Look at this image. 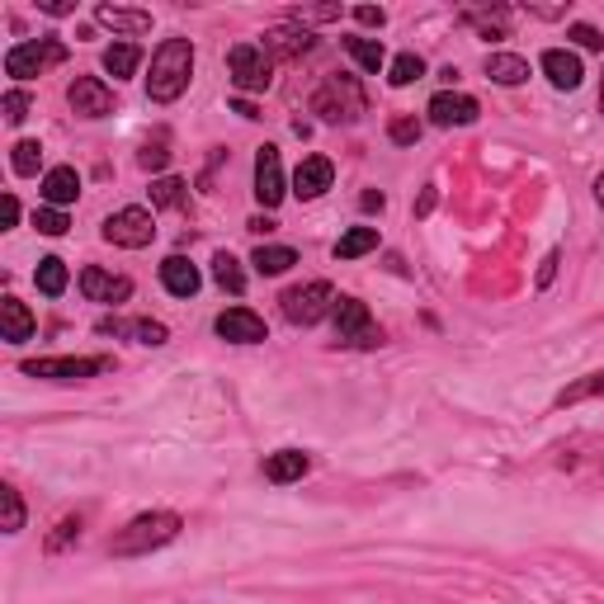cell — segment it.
Instances as JSON below:
<instances>
[{
	"label": "cell",
	"mask_w": 604,
	"mask_h": 604,
	"mask_svg": "<svg viewBox=\"0 0 604 604\" xmlns=\"http://www.w3.org/2000/svg\"><path fill=\"white\" fill-rule=\"evenodd\" d=\"M189 76H194V43H189V38H166L161 48L151 52L147 95L156 104L180 100V95L189 90Z\"/></svg>",
	"instance_id": "1"
},
{
	"label": "cell",
	"mask_w": 604,
	"mask_h": 604,
	"mask_svg": "<svg viewBox=\"0 0 604 604\" xmlns=\"http://www.w3.org/2000/svg\"><path fill=\"white\" fill-rule=\"evenodd\" d=\"M180 538V515L175 510H151V515H137L133 524H123L114 538H109V553L114 557H142L156 553Z\"/></svg>",
	"instance_id": "2"
},
{
	"label": "cell",
	"mask_w": 604,
	"mask_h": 604,
	"mask_svg": "<svg viewBox=\"0 0 604 604\" xmlns=\"http://www.w3.org/2000/svg\"><path fill=\"white\" fill-rule=\"evenodd\" d=\"M364 109H369V100H364V90H359L354 76H331L312 95V114H321L326 123H354Z\"/></svg>",
	"instance_id": "3"
},
{
	"label": "cell",
	"mask_w": 604,
	"mask_h": 604,
	"mask_svg": "<svg viewBox=\"0 0 604 604\" xmlns=\"http://www.w3.org/2000/svg\"><path fill=\"white\" fill-rule=\"evenodd\" d=\"M279 302H284V317L293 326H317L321 317L336 312V288L326 284V279H312V284H302V288H288Z\"/></svg>",
	"instance_id": "4"
},
{
	"label": "cell",
	"mask_w": 604,
	"mask_h": 604,
	"mask_svg": "<svg viewBox=\"0 0 604 604\" xmlns=\"http://www.w3.org/2000/svg\"><path fill=\"white\" fill-rule=\"evenodd\" d=\"M57 62H67V43H57V38L15 43V48L5 52V76H15V81H29V76L57 67Z\"/></svg>",
	"instance_id": "5"
},
{
	"label": "cell",
	"mask_w": 604,
	"mask_h": 604,
	"mask_svg": "<svg viewBox=\"0 0 604 604\" xmlns=\"http://www.w3.org/2000/svg\"><path fill=\"white\" fill-rule=\"evenodd\" d=\"M227 71H232V85H236V90L255 95V90H269L274 62H269V52L260 48V43H236V48L227 52Z\"/></svg>",
	"instance_id": "6"
},
{
	"label": "cell",
	"mask_w": 604,
	"mask_h": 604,
	"mask_svg": "<svg viewBox=\"0 0 604 604\" xmlns=\"http://www.w3.org/2000/svg\"><path fill=\"white\" fill-rule=\"evenodd\" d=\"M151 236H156V222H151L147 208H118L114 218H104V241L109 246H123V251H142L151 246Z\"/></svg>",
	"instance_id": "7"
},
{
	"label": "cell",
	"mask_w": 604,
	"mask_h": 604,
	"mask_svg": "<svg viewBox=\"0 0 604 604\" xmlns=\"http://www.w3.org/2000/svg\"><path fill=\"white\" fill-rule=\"evenodd\" d=\"M109 369V359H76V354H57V359H24L29 378H48V383H85L95 373Z\"/></svg>",
	"instance_id": "8"
},
{
	"label": "cell",
	"mask_w": 604,
	"mask_h": 604,
	"mask_svg": "<svg viewBox=\"0 0 604 604\" xmlns=\"http://www.w3.org/2000/svg\"><path fill=\"white\" fill-rule=\"evenodd\" d=\"M288 194L284 185V161H279V147H260L255 151V199L265 203V208H279Z\"/></svg>",
	"instance_id": "9"
},
{
	"label": "cell",
	"mask_w": 604,
	"mask_h": 604,
	"mask_svg": "<svg viewBox=\"0 0 604 604\" xmlns=\"http://www.w3.org/2000/svg\"><path fill=\"white\" fill-rule=\"evenodd\" d=\"M336 336L345 340V345H378V331H373V317L369 307L359 298H336Z\"/></svg>",
	"instance_id": "10"
},
{
	"label": "cell",
	"mask_w": 604,
	"mask_h": 604,
	"mask_svg": "<svg viewBox=\"0 0 604 604\" xmlns=\"http://www.w3.org/2000/svg\"><path fill=\"white\" fill-rule=\"evenodd\" d=\"M67 100H71V109H76L81 118L114 114V90H109L100 76H76V81L67 85Z\"/></svg>",
	"instance_id": "11"
},
{
	"label": "cell",
	"mask_w": 604,
	"mask_h": 604,
	"mask_svg": "<svg viewBox=\"0 0 604 604\" xmlns=\"http://www.w3.org/2000/svg\"><path fill=\"white\" fill-rule=\"evenodd\" d=\"M425 114H430V123H435V128H468V123H477V114H482V109H477V100H472V95H463V90H439Z\"/></svg>",
	"instance_id": "12"
},
{
	"label": "cell",
	"mask_w": 604,
	"mask_h": 604,
	"mask_svg": "<svg viewBox=\"0 0 604 604\" xmlns=\"http://www.w3.org/2000/svg\"><path fill=\"white\" fill-rule=\"evenodd\" d=\"M81 293L90 302H123V298H133V279H128V274H109V269H100V265H85L81 269Z\"/></svg>",
	"instance_id": "13"
},
{
	"label": "cell",
	"mask_w": 604,
	"mask_h": 604,
	"mask_svg": "<svg viewBox=\"0 0 604 604\" xmlns=\"http://www.w3.org/2000/svg\"><path fill=\"white\" fill-rule=\"evenodd\" d=\"M213 326H218V336L232 340V345H260V340H265V321L255 317L251 307H227Z\"/></svg>",
	"instance_id": "14"
},
{
	"label": "cell",
	"mask_w": 604,
	"mask_h": 604,
	"mask_svg": "<svg viewBox=\"0 0 604 604\" xmlns=\"http://www.w3.org/2000/svg\"><path fill=\"white\" fill-rule=\"evenodd\" d=\"M331 180H336V166H331L326 156H307V161L293 170V194H298V199H321V194L331 189Z\"/></svg>",
	"instance_id": "15"
},
{
	"label": "cell",
	"mask_w": 604,
	"mask_h": 604,
	"mask_svg": "<svg viewBox=\"0 0 604 604\" xmlns=\"http://www.w3.org/2000/svg\"><path fill=\"white\" fill-rule=\"evenodd\" d=\"M538 67H543V76H548L557 90H576V85H581V76H586V71H581V57H576V52H567V48H548Z\"/></svg>",
	"instance_id": "16"
},
{
	"label": "cell",
	"mask_w": 604,
	"mask_h": 604,
	"mask_svg": "<svg viewBox=\"0 0 604 604\" xmlns=\"http://www.w3.org/2000/svg\"><path fill=\"white\" fill-rule=\"evenodd\" d=\"M307 468H312V458L302 449H279L265 458V477L274 482V487H288V482H302L307 477Z\"/></svg>",
	"instance_id": "17"
},
{
	"label": "cell",
	"mask_w": 604,
	"mask_h": 604,
	"mask_svg": "<svg viewBox=\"0 0 604 604\" xmlns=\"http://www.w3.org/2000/svg\"><path fill=\"white\" fill-rule=\"evenodd\" d=\"M161 284H166L175 298H194L203 288V274L189 265L185 255H170V260H161Z\"/></svg>",
	"instance_id": "18"
},
{
	"label": "cell",
	"mask_w": 604,
	"mask_h": 604,
	"mask_svg": "<svg viewBox=\"0 0 604 604\" xmlns=\"http://www.w3.org/2000/svg\"><path fill=\"white\" fill-rule=\"evenodd\" d=\"M104 29H114V34H128V38H142L151 29V15L147 10H123V5H100L95 10Z\"/></svg>",
	"instance_id": "19"
},
{
	"label": "cell",
	"mask_w": 604,
	"mask_h": 604,
	"mask_svg": "<svg viewBox=\"0 0 604 604\" xmlns=\"http://www.w3.org/2000/svg\"><path fill=\"white\" fill-rule=\"evenodd\" d=\"M76 194H81V175L71 166H52L43 175V199H48V208H67V203H76Z\"/></svg>",
	"instance_id": "20"
},
{
	"label": "cell",
	"mask_w": 604,
	"mask_h": 604,
	"mask_svg": "<svg viewBox=\"0 0 604 604\" xmlns=\"http://www.w3.org/2000/svg\"><path fill=\"white\" fill-rule=\"evenodd\" d=\"M0 336L10 340V345L34 336V312H29L19 298H0Z\"/></svg>",
	"instance_id": "21"
},
{
	"label": "cell",
	"mask_w": 604,
	"mask_h": 604,
	"mask_svg": "<svg viewBox=\"0 0 604 604\" xmlns=\"http://www.w3.org/2000/svg\"><path fill=\"white\" fill-rule=\"evenodd\" d=\"M260 48L274 52V57H302V52L317 48V38L307 34V29H293V24H284V29H269Z\"/></svg>",
	"instance_id": "22"
},
{
	"label": "cell",
	"mask_w": 604,
	"mask_h": 604,
	"mask_svg": "<svg viewBox=\"0 0 604 604\" xmlns=\"http://www.w3.org/2000/svg\"><path fill=\"white\" fill-rule=\"evenodd\" d=\"M100 331L104 336H137L142 345H166L170 340V331L161 326V321H100Z\"/></svg>",
	"instance_id": "23"
},
{
	"label": "cell",
	"mask_w": 604,
	"mask_h": 604,
	"mask_svg": "<svg viewBox=\"0 0 604 604\" xmlns=\"http://www.w3.org/2000/svg\"><path fill=\"white\" fill-rule=\"evenodd\" d=\"M487 76L496 85H524V81H529V62L515 57V52H491V57H487Z\"/></svg>",
	"instance_id": "24"
},
{
	"label": "cell",
	"mask_w": 604,
	"mask_h": 604,
	"mask_svg": "<svg viewBox=\"0 0 604 604\" xmlns=\"http://www.w3.org/2000/svg\"><path fill=\"white\" fill-rule=\"evenodd\" d=\"M378 251V227H350L336 241V260H359V255Z\"/></svg>",
	"instance_id": "25"
},
{
	"label": "cell",
	"mask_w": 604,
	"mask_h": 604,
	"mask_svg": "<svg viewBox=\"0 0 604 604\" xmlns=\"http://www.w3.org/2000/svg\"><path fill=\"white\" fill-rule=\"evenodd\" d=\"M137 62H142V48L137 43H114V48H104V71L123 81V76H133Z\"/></svg>",
	"instance_id": "26"
},
{
	"label": "cell",
	"mask_w": 604,
	"mask_h": 604,
	"mask_svg": "<svg viewBox=\"0 0 604 604\" xmlns=\"http://www.w3.org/2000/svg\"><path fill=\"white\" fill-rule=\"evenodd\" d=\"M34 284L43 288L48 298H62V293H67V265H62L57 255H43L34 269Z\"/></svg>",
	"instance_id": "27"
},
{
	"label": "cell",
	"mask_w": 604,
	"mask_h": 604,
	"mask_svg": "<svg viewBox=\"0 0 604 604\" xmlns=\"http://www.w3.org/2000/svg\"><path fill=\"white\" fill-rule=\"evenodd\" d=\"M213 279H218L222 293H246V269H241V260L227 251L213 255Z\"/></svg>",
	"instance_id": "28"
},
{
	"label": "cell",
	"mask_w": 604,
	"mask_h": 604,
	"mask_svg": "<svg viewBox=\"0 0 604 604\" xmlns=\"http://www.w3.org/2000/svg\"><path fill=\"white\" fill-rule=\"evenodd\" d=\"M251 265L260 269V274H288V269L298 265V251H293V246H260V251L251 255Z\"/></svg>",
	"instance_id": "29"
},
{
	"label": "cell",
	"mask_w": 604,
	"mask_h": 604,
	"mask_svg": "<svg viewBox=\"0 0 604 604\" xmlns=\"http://www.w3.org/2000/svg\"><path fill=\"white\" fill-rule=\"evenodd\" d=\"M590 397H604V373H586V378H576V383L571 387H562V392H557V411H562V406H576V402H590Z\"/></svg>",
	"instance_id": "30"
},
{
	"label": "cell",
	"mask_w": 604,
	"mask_h": 604,
	"mask_svg": "<svg viewBox=\"0 0 604 604\" xmlns=\"http://www.w3.org/2000/svg\"><path fill=\"white\" fill-rule=\"evenodd\" d=\"M345 52H350L364 71H383V62H387V52L378 38H345Z\"/></svg>",
	"instance_id": "31"
},
{
	"label": "cell",
	"mask_w": 604,
	"mask_h": 604,
	"mask_svg": "<svg viewBox=\"0 0 604 604\" xmlns=\"http://www.w3.org/2000/svg\"><path fill=\"white\" fill-rule=\"evenodd\" d=\"M180 203H185V180H175V175L151 180V208H180Z\"/></svg>",
	"instance_id": "32"
},
{
	"label": "cell",
	"mask_w": 604,
	"mask_h": 604,
	"mask_svg": "<svg viewBox=\"0 0 604 604\" xmlns=\"http://www.w3.org/2000/svg\"><path fill=\"white\" fill-rule=\"evenodd\" d=\"M420 76H425V62H420L416 52H402V57L387 62V81L392 85H411V81H420Z\"/></svg>",
	"instance_id": "33"
},
{
	"label": "cell",
	"mask_w": 604,
	"mask_h": 604,
	"mask_svg": "<svg viewBox=\"0 0 604 604\" xmlns=\"http://www.w3.org/2000/svg\"><path fill=\"white\" fill-rule=\"evenodd\" d=\"M38 166H43V147H38V142H15L10 170H15V175H38Z\"/></svg>",
	"instance_id": "34"
},
{
	"label": "cell",
	"mask_w": 604,
	"mask_h": 604,
	"mask_svg": "<svg viewBox=\"0 0 604 604\" xmlns=\"http://www.w3.org/2000/svg\"><path fill=\"white\" fill-rule=\"evenodd\" d=\"M468 24H477L487 38H505V19H510V10H468Z\"/></svg>",
	"instance_id": "35"
},
{
	"label": "cell",
	"mask_w": 604,
	"mask_h": 604,
	"mask_svg": "<svg viewBox=\"0 0 604 604\" xmlns=\"http://www.w3.org/2000/svg\"><path fill=\"white\" fill-rule=\"evenodd\" d=\"M0 505H5V534H19L24 529V501H19V491L0 487Z\"/></svg>",
	"instance_id": "36"
},
{
	"label": "cell",
	"mask_w": 604,
	"mask_h": 604,
	"mask_svg": "<svg viewBox=\"0 0 604 604\" xmlns=\"http://www.w3.org/2000/svg\"><path fill=\"white\" fill-rule=\"evenodd\" d=\"M293 24H321V19H340V5H293L288 10Z\"/></svg>",
	"instance_id": "37"
},
{
	"label": "cell",
	"mask_w": 604,
	"mask_h": 604,
	"mask_svg": "<svg viewBox=\"0 0 604 604\" xmlns=\"http://www.w3.org/2000/svg\"><path fill=\"white\" fill-rule=\"evenodd\" d=\"M34 227H38L43 236H62L71 222H67V213H62V208H38V213H34Z\"/></svg>",
	"instance_id": "38"
},
{
	"label": "cell",
	"mask_w": 604,
	"mask_h": 604,
	"mask_svg": "<svg viewBox=\"0 0 604 604\" xmlns=\"http://www.w3.org/2000/svg\"><path fill=\"white\" fill-rule=\"evenodd\" d=\"M0 109H5V123H24V118H29V95H24V90H5Z\"/></svg>",
	"instance_id": "39"
},
{
	"label": "cell",
	"mask_w": 604,
	"mask_h": 604,
	"mask_svg": "<svg viewBox=\"0 0 604 604\" xmlns=\"http://www.w3.org/2000/svg\"><path fill=\"white\" fill-rule=\"evenodd\" d=\"M387 137H392L397 147H411V142H420V123H416V118H392Z\"/></svg>",
	"instance_id": "40"
},
{
	"label": "cell",
	"mask_w": 604,
	"mask_h": 604,
	"mask_svg": "<svg viewBox=\"0 0 604 604\" xmlns=\"http://www.w3.org/2000/svg\"><path fill=\"white\" fill-rule=\"evenodd\" d=\"M571 38H576V43H581L586 52H600V48H604L600 29H590V24H571Z\"/></svg>",
	"instance_id": "41"
},
{
	"label": "cell",
	"mask_w": 604,
	"mask_h": 604,
	"mask_svg": "<svg viewBox=\"0 0 604 604\" xmlns=\"http://www.w3.org/2000/svg\"><path fill=\"white\" fill-rule=\"evenodd\" d=\"M354 19H359L364 29H383V24H387V10H383V5H359V10H354Z\"/></svg>",
	"instance_id": "42"
},
{
	"label": "cell",
	"mask_w": 604,
	"mask_h": 604,
	"mask_svg": "<svg viewBox=\"0 0 604 604\" xmlns=\"http://www.w3.org/2000/svg\"><path fill=\"white\" fill-rule=\"evenodd\" d=\"M166 161H170L166 142H147V151H142V166H147V170H161Z\"/></svg>",
	"instance_id": "43"
},
{
	"label": "cell",
	"mask_w": 604,
	"mask_h": 604,
	"mask_svg": "<svg viewBox=\"0 0 604 604\" xmlns=\"http://www.w3.org/2000/svg\"><path fill=\"white\" fill-rule=\"evenodd\" d=\"M557 265H562V260H557V251H548V255H543V265H538V279H534V284H538V288L553 284V279H557Z\"/></svg>",
	"instance_id": "44"
},
{
	"label": "cell",
	"mask_w": 604,
	"mask_h": 604,
	"mask_svg": "<svg viewBox=\"0 0 604 604\" xmlns=\"http://www.w3.org/2000/svg\"><path fill=\"white\" fill-rule=\"evenodd\" d=\"M38 10H43V15H71V10H76V5H71V0H38Z\"/></svg>",
	"instance_id": "45"
},
{
	"label": "cell",
	"mask_w": 604,
	"mask_h": 604,
	"mask_svg": "<svg viewBox=\"0 0 604 604\" xmlns=\"http://www.w3.org/2000/svg\"><path fill=\"white\" fill-rule=\"evenodd\" d=\"M15 222H19V199L5 194V227H15Z\"/></svg>",
	"instance_id": "46"
},
{
	"label": "cell",
	"mask_w": 604,
	"mask_h": 604,
	"mask_svg": "<svg viewBox=\"0 0 604 604\" xmlns=\"http://www.w3.org/2000/svg\"><path fill=\"white\" fill-rule=\"evenodd\" d=\"M359 203H364V208H369V213H383V194H378V189H369V194H364V199H359Z\"/></svg>",
	"instance_id": "47"
},
{
	"label": "cell",
	"mask_w": 604,
	"mask_h": 604,
	"mask_svg": "<svg viewBox=\"0 0 604 604\" xmlns=\"http://www.w3.org/2000/svg\"><path fill=\"white\" fill-rule=\"evenodd\" d=\"M232 109H236V114H241V118H260V109H255V104H251V100H236V104H232Z\"/></svg>",
	"instance_id": "48"
},
{
	"label": "cell",
	"mask_w": 604,
	"mask_h": 604,
	"mask_svg": "<svg viewBox=\"0 0 604 604\" xmlns=\"http://www.w3.org/2000/svg\"><path fill=\"white\" fill-rule=\"evenodd\" d=\"M246 227H251V232H274V222H269V218H251Z\"/></svg>",
	"instance_id": "49"
},
{
	"label": "cell",
	"mask_w": 604,
	"mask_h": 604,
	"mask_svg": "<svg viewBox=\"0 0 604 604\" xmlns=\"http://www.w3.org/2000/svg\"><path fill=\"white\" fill-rule=\"evenodd\" d=\"M595 199H600V208H604V175L595 180Z\"/></svg>",
	"instance_id": "50"
},
{
	"label": "cell",
	"mask_w": 604,
	"mask_h": 604,
	"mask_svg": "<svg viewBox=\"0 0 604 604\" xmlns=\"http://www.w3.org/2000/svg\"><path fill=\"white\" fill-rule=\"evenodd\" d=\"M600 114H604V81H600Z\"/></svg>",
	"instance_id": "51"
}]
</instances>
